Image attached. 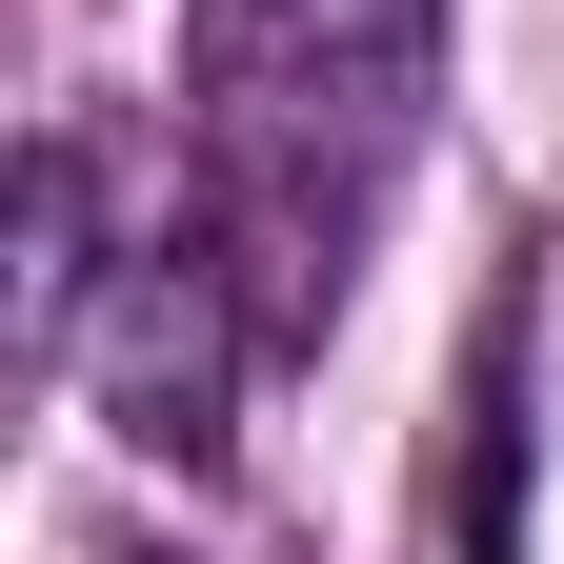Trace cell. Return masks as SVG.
<instances>
[{
    "label": "cell",
    "instance_id": "6da1fadb",
    "mask_svg": "<svg viewBox=\"0 0 564 564\" xmlns=\"http://www.w3.org/2000/svg\"><path fill=\"white\" fill-rule=\"evenodd\" d=\"M444 101V0H202L182 21V242L242 282L262 364L343 323Z\"/></svg>",
    "mask_w": 564,
    "mask_h": 564
},
{
    "label": "cell",
    "instance_id": "7a4b0ae2",
    "mask_svg": "<svg viewBox=\"0 0 564 564\" xmlns=\"http://www.w3.org/2000/svg\"><path fill=\"white\" fill-rule=\"evenodd\" d=\"M262 364V323H242V282L202 262V242H141L121 262V343H101V383H121V444H182V464H223V403Z\"/></svg>",
    "mask_w": 564,
    "mask_h": 564
},
{
    "label": "cell",
    "instance_id": "3957f363",
    "mask_svg": "<svg viewBox=\"0 0 564 564\" xmlns=\"http://www.w3.org/2000/svg\"><path fill=\"white\" fill-rule=\"evenodd\" d=\"M82 323H101V162L41 141L21 162V364H61Z\"/></svg>",
    "mask_w": 564,
    "mask_h": 564
}]
</instances>
